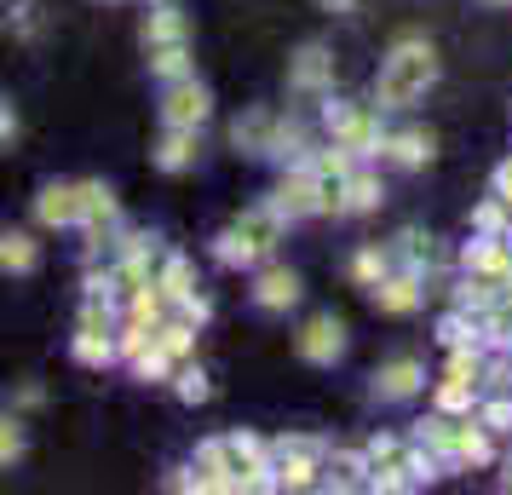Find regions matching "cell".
I'll return each instance as SVG.
<instances>
[{
	"label": "cell",
	"mask_w": 512,
	"mask_h": 495,
	"mask_svg": "<svg viewBox=\"0 0 512 495\" xmlns=\"http://www.w3.org/2000/svg\"><path fill=\"white\" fill-rule=\"evenodd\" d=\"M116 190L110 185H81V225H87V231L93 236H104L110 231V225H116Z\"/></svg>",
	"instance_id": "cell-20"
},
{
	"label": "cell",
	"mask_w": 512,
	"mask_h": 495,
	"mask_svg": "<svg viewBox=\"0 0 512 495\" xmlns=\"http://www.w3.org/2000/svg\"><path fill=\"white\" fill-rule=\"evenodd\" d=\"M438 409H443V415H461V409H472V380H449V375H443Z\"/></svg>",
	"instance_id": "cell-37"
},
{
	"label": "cell",
	"mask_w": 512,
	"mask_h": 495,
	"mask_svg": "<svg viewBox=\"0 0 512 495\" xmlns=\"http://www.w3.org/2000/svg\"><path fill=\"white\" fill-rule=\"evenodd\" d=\"M41 403H47V392H41L35 380H29V386H18V392H12V409H41Z\"/></svg>",
	"instance_id": "cell-43"
},
{
	"label": "cell",
	"mask_w": 512,
	"mask_h": 495,
	"mask_svg": "<svg viewBox=\"0 0 512 495\" xmlns=\"http://www.w3.org/2000/svg\"><path fill=\"white\" fill-rule=\"evenodd\" d=\"M271 133H277V116L271 110H248V116L231 121V144L248 150V156H265L271 150Z\"/></svg>",
	"instance_id": "cell-19"
},
{
	"label": "cell",
	"mask_w": 512,
	"mask_h": 495,
	"mask_svg": "<svg viewBox=\"0 0 512 495\" xmlns=\"http://www.w3.org/2000/svg\"><path fill=\"white\" fill-rule=\"evenodd\" d=\"M208 300H202V294H185V300H179V317H185V323H208Z\"/></svg>",
	"instance_id": "cell-42"
},
{
	"label": "cell",
	"mask_w": 512,
	"mask_h": 495,
	"mask_svg": "<svg viewBox=\"0 0 512 495\" xmlns=\"http://www.w3.org/2000/svg\"><path fill=\"white\" fill-rule=\"evenodd\" d=\"M294 352H300L305 363H317V369H334V363L346 357V323H340V317H311L300 329V340H294Z\"/></svg>",
	"instance_id": "cell-5"
},
{
	"label": "cell",
	"mask_w": 512,
	"mask_h": 495,
	"mask_svg": "<svg viewBox=\"0 0 512 495\" xmlns=\"http://www.w3.org/2000/svg\"><path fill=\"white\" fill-rule=\"evenodd\" d=\"M265 156H271V162H305V156H311V133H305V121H282L277 116V133H271V150H265Z\"/></svg>",
	"instance_id": "cell-22"
},
{
	"label": "cell",
	"mask_w": 512,
	"mask_h": 495,
	"mask_svg": "<svg viewBox=\"0 0 512 495\" xmlns=\"http://www.w3.org/2000/svg\"><path fill=\"white\" fill-rule=\"evenodd\" d=\"M75 363H87V369H110L116 363V334H93V329H75Z\"/></svg>",
	"instance_id": "cell-26"
},
{
	"label": "cell",
	"mask_w": 512,
	"mask_h": 495,
	"mask_svg": "<svg viewBox=\"0 0 512 495\" xmlns=\"http://www.w3.org/2000/svg\"><path fill=\"white\" fill-rule=\"evenodd\" d=\"M507 219H512V208L501 202V196H489V202H478V213H472V225L484 236H507Z\"/></svg>",
	"instance_id": "cell-34"
},
{
	"label": "cell",
	"mask_w": 512,
	"mask_h": 495,
	"mask_svg": "<svg viewBox=\"0 0 512 495\" xmlns=\"http://www.w3.org/2000/svg\"><path fill=\"white\" fill-rule=\"evenodd\" d=\"M35 219L47 231H64V225H81V185H47L35 196Z\"/></svg>",
	"instance_id": "cell-15"
},
{
	"label": "cell",
	"mask_w": 512,
	"mask_h": 495,
	"mask_svg": "<svg viewBox=\"0 0 512 495\" xmlns=\"http://www.w3.org/2000/svg\"><path fill=\"white\" fill-rule=\"evenodd\" d=\"M213 260L231 265V271H248V265H259V254H254V248H248V242H242L236 231H225L219 242H213Z\"/></svg>",
	"instance_id": "cell-32"
},
{
	"label": "cell",
	"mask_w": 512,
	"mask_h": 495,
	"mask_svg": "<svg viewBox=\"0 0 512 495\" xmlns=\"http://www.w3.org/2000/svg\"><path fill=\"white\" fill-rule=\"evenodd\" d=\"M41 265V242L29 231H0V277H29Z\"/></svg>",
	"instance_id": "cell-17"
},
{
	"label": "cell",
	"mask_w": 512,
	"mask_h": 495,
	"mask_svg": "<svg viewBox=\"0 0 512 495\" xmlns=\"http://www.w3.org/2000/svg\"><path fill=\"white\" fill-rule=\"evenodd\" d=\"M317 6H323V12H340V18H346V12H357V0H317Z\"/></svg>",
	"instance_id": "cell-45"
},
{
	"label": "cell",
	"mask_w": 512,
	"mask_h": 495,
	"mask_svg": "<svg viewBox=\"0 0 512 495\" xmlns=\"http://www.w3.org/2000/svg\"><path fill=\"white\" fill-rule=\"evenodd\" d=\"M265 202H271L282 219H311V213H317V173H311L305 162H294L277 179V190H271Z\"/></svg>",
	"instance_id": "cell-6"
},
{
	"label": "cell",
	"mask_w": 512,
	"mask_h": 495,
	"mask_svg": "<svg viewBox=\"0 0 512 495\" xmlns=\"http://www.w3.org/2000/svg\"><path fill=\"white\" fill-rule=\"evenodd\" d=\"M196 150H202V144H196V127H167V139L156 144V167H162V173H185V167L196 162Z\"/></svg>",
	"instance_id": "cell-21"
},
{
	"label": "cell",
	"mask_w": 512,
	"mask_h": 495,
	"mask_svg": "<svg viewBox=\"0 0 512 495\" xmlns=\"http://www.w3.org/2000/svg\"><path fill=\"white\" fill-rule=\"evenodd\" d=\"M208 116H213V93L196 81V75H179V81L162 87V121L167 127H196V133H202Z\"/></svg>",
	"instance_id": "cell-4"
},
{
	"label": "cell",
	"mask_w": 512,
	"mask_h": 495,
	"mask_svg": "<svg viewBox=\"0 0 512 495\" xmlns=\"http://www.w3.org/2000/svg\"><path fill=\"white\" fill-rule=\"evenodd\" d=\"M323 127L334 133V144H346L351 156H380V116L374 104H346V98H328L323 104Z\"/></svg>",
	"instance_id": "cell-2"
},
{
	"label": "cell",
	"mask_w": 512,
	"mask_h": 495,
	"mask_svg": "<svg viewBox=\"0 0 512 495\" xmlns=\"http://www.w3.org/2000/svg\"><path fill=\"white\" fill-rule=\"evenodd\" d=\"M420 386H426V369H420V357H397V363H386V369L374 375V398L403 403V398H415Z\"/></svg>",
	"instance_id": "cell-16"
},
{
	"label": "cell",
	"mask_w": 512,
	"mask_h": 495,
	"mask_svg": "<svg viewBox=\"0 0 512 495\" xmlns=\"http://www.w3.org/2000/svg\"><path fill=\"white\" fill-rule=\"evenodd\" d=\"M443 467H489V432L478 421H449Z\"/></svg>",
	"instance_id": "cell-10"
},
{
	"label": "cell",
	"mask_w": 512,
	"mask_h": 495,
	"mask_svg": "<svg viewBox=\"0 0 512 495\" xmlns=\"http://www.w3.org/2000/svg\"><path fill=\"white\" fill-rule=\"evenodd\" d=\"M6 29H12L18 41H35V35H41V6H35V0H18L12 18H6Z\"/></svg>",
	"instance_id": "cell-36"
},
{
	"label": "cell",
	"mask_w": 512,
	"mask_h": 495,
	"mask_svg": "<svg viewBox=\"0 0 512 495\" xmlns=\"http://www.w3.org/2000/svg\"><path fill=\"white\" fill-rule=\"evenodd\" d=\"M495 300H501V283H489V277H472V271H466V283L455 288V306L472 311V317H484Z\"/></svg>",
	"instance_id": "cell-27"
},
{
	"label": "cell",
	"mask_w": 512,
	"mask_h": 495,
	"mask_svg": "<svg viewBox=\"0 0 512 495\" xmlns=\"http://www.w3.org/2000/svg\"><path fill=\"white\" fill-rule=\"evenodd\" d=\"M420 283H426L420 271H403V265H392V271L374 283V306L386 311V317H409V311L426 300V288H420Z\"/></svg>",
	"instance_id": "cell-7"
},
{
	"label": "cell",
	"mask_w": 512,
	"mask_h": 495,
	"mask_svg": "<svg viewBox=\"0 0 512 495\" xmlns=\"http://www.w3.org/2000/svg\"><path fill=\"white\" fill-rule=\"evenodd\" d=\"M438 340L455 352V346H478V317L472 311H455V317H443L438 323Z\"/></svg>",
	"instance_id": "cell-31"
},
{
	"label": "cell",
	"mask_w": 512,
	"mask_h": 495,
	"mask_svg": "<svg viewBox=\"0 0 512 495\" xmlns=\"http://www.w3.org/2000/svg\"><path fill=\"white\" fill-rule=\"evenodd\" d=\"M507 242H512V225H507Z\"/></svg>",
	"instance_id": "cell-49"
},
{
	"label": "cell",
	"mask_w": 512,
	"mask_h": 495,
	"mask_svg": "<svg viewBox=\"0 0 512 495\" xmlns=\"http://www.w3.org/2000/svg\"><path fill=\"white\" fill-rule=\"evenodd\" d=\"M24 455V426H18V415H0V467H12Z\"/></svg>",
	"instance_id": "cell-38"
},
{
	"label": "cell",
	"mask_w": 512,
	"mask_h": 495,
	"mask_svg": "<svg viewBox=\"0 0 512 495\" xmlns=\"http://www.w3.org/2000/svg\"><path fill=\"white\" fill-rule=\"evenodd\" d=\"M461 265L472 271V277L507 283V277H512V248H507V236H478V242H466Z\"/></svg>",
	"instance_id": "cell-9"
},
{
	"label": "cell",
	"mask_w": 512,
	"mask_h": 495,
	"mask_svg": "<svg viewBox=\"0 0 512 495\" xmlns=\"http://www.w3.org/2000/svg\"><path fill=\"white\" fill-rule=\"evenodd\" d=\"M380 156H386L392 167H403V173H415V167H426L432 156H438V139H432V133H420V127H409V133L380 139Z\"/></svg>",
	"instance_id": "cell-14"
},
{
	"label": "cell",
	"mask_w": 512,
	"mask_h": 495,
	"mask_svg": "<svg viewBox=\"0 0 512 495\" xmlns=\"http://www.w3.org/2000/svg\"><path fill=\"white\" fill-rule=\"evenodd\" d=\"M288 87L294 93H328L334 87V58L328 47H300L288 58Z\"/></svg>",
	"instance_id": "cell-8"
},
{
	"label": "cell",
	"mask_w": 512,
	"mask_h": 495,
	"mask_svg": "<svg viewBox=\"0 0 512 495\" xmlns=\"http://www.w3.org/2000/svg\"><path fill=\"white\" fill-rule=\"evenodd\" d=\"M495 196H501V202L512 208V162H501V167H495Z\"/></svg>",
	"instance_id": "cell-44"
},
{
	"label": "cell",
	"mask_w": 512,
	"mask_h": 495,
	"mask_svg": "<svg viewBox=\"0 0 512 495\" xmlns=\"http://www.w3.org/2000/svg\"><path fill=\"white\" fill-rule=\"evenodd\" d=\"M323 472L334 490H363V478H369V461L363 455H351V449H328L323 455Z\"/></svg>",
	"instance_id": "cell-24"
},
{
	"label": "cell",
	"mask_w": 512,
	"mask_h": 495,
	"mask_svg": "<svg viewBox=\"0 0 512 495\" xmlns=\"http://www.w3.org/2000/svg\"><path fill=\"white\" fill-rule=\"evenodd\" d=\"M478 426H484V432H512V398L484 403V409H478Z\"/></svg>",
	"instance_id": "cell-40"
},
{
	"label": "cell",
	"mask_w": 512,
	"mask_h": 495,
	"mask_svg": "<svg viewBox=\"0 0 512 495\" xmlns=\"http://www.w3.org/2000/svg\"><path fill=\"white\" fill-rule=\"evenodd\" d=\"M150 47H190V24L173 0H156L150 18H144V52Z\"/></svg>",
	"instance_id": "cell-13"
},
{
	"label": "cell",
	"mask_w": 512,
	"mask_h": 495,
	"mask_svg": "<svg viewBox=\"0 0 512 495\" xmlns=\"http://www.w3.org/2000/svg\"><path fill=\"white\" fill-rule=\"evenodd\" d=\"M507 352H512V334H507Z\"/></svg>",
	"instance_id": "cell-48"
},
{
	"label": "cell",
	"mask_w": 512,
	"mask_h": 495,
	"mask_svg": "<svg viewBox=\"0 0 512 495\" xmlns=\"http://www.w3.org/2000/svg\"><path fill=\"white\" fill-rule=\"evenodd\" d=\"M173 369H179V363H173V357L156 346V334H150V346L133 357V375H139V380H173Z\"/></svg>",
	"instance_id": "cell-30"
},
{
	"label": "cell",
	"mask_w": 512,
	"mask_h": 495,
	"mask_svg": "<svg viewBox=\"0 0 512 495\" xmlns=\"http://www.w3.org/2000/svg\"><path fill=\"white\" fill-rule=\"evenodd\" d=\"M380 196H386V190H380V179L351 167L346 185H340V213H374V208H380Z\"/></svg>",
	"instance_id": "cell-23"
},
{
	"label": "cell",
	"mask_w": 512,
	"mask_h": 495,
	"mask_svg": "<svg viewBox=\"0 0 512 495\" xmlns=\"http://www.w3.org/2000/svg\"><path fill=\"white\" fill-rule=\"evenodd\" d=\"M300 277L288 271V265H265L259 271V283H254V306L259 311H288V306H300Z\"/></svg>",
	"instance_id": "cell-12"
},
{
	"label": "cell",
	"mask_w": 512,
	"mask_h": 495,
	"mask_svg": "<svg viewBox=\"0 0 512 495\" xmlns=\"http://www.w3.org/2000/svg\"><path fill=\"white\" fill-rule=\"evenodd\" d=\"M150 283H156V294L167 306H179L185 294H196V271H190L185 254H162V271H150Z\"/></svg>",
	"instance_id": "cell-18"
},
{
	"label": "cell",
	"mask_w": 512,
	"mask_h": 495,
	"mask_svg": "<svg viewBox=\"0 0 512 495\" xmlns=\"http://www.w3.org/2000/svg\"><path fill=\"white\" fill-rule=\"evenodd\" d=\"M150 334H156V346H162L173 363H185L190 346H196V323H185V317H173V323H156Z\"/></svg>",
	"instance_id": "cell-28"
},
{
	"label": "cell",
	"mask_w": 512,
	"mask_h": 495,
	"mask_svg": "<svg viewBox=\"0 0 512 495\" xmlns=\"http://www.w3.org/2000/svg\"><path fill=\"white\" fill-rule=\"evenodd\" d=\"M173 392H179L185 403H208L213 398V386H208L202 369H173Z\"/></svg>",
	"instance_id": "cell-35"
},
{
	"label": "cell",
	"mask_w": 512,
	"mask_h": 495,
	"mask_svg": "<svg viewBox=\"0 0 512 495\" xmlns=\"http://www.w3.org/2000/svg\"><path fill=\"white\" fill-rule=\"evenodd\" d=\"M363 461L369 467H392V461H403V438H392V432H380L369 449H363Z\"/></svg>",
	"instance_id": "cell-39"
},
{
	"label": "cell",
	"mask_w": 512,
	"mask_h": 495,
	"mask_svg": "<svg viewBox=\"0 0 512 495\" xmlns=\"http://www.w3.org/2000/svg\"><path fill=\"white\" fill-rule=\"evenodd\" d=\"M489 6H512V0H489Z\"/></svg>",
	"instance_id": "cell-47"
},
{
	"label": "cell",
	"mask_w": 512,
	"mask_h": 495,
	"mask_svg": "<svg viewBox=\"0 0 512 495\" xmlns=\"http://www.w3.org/2000/svg\"><path fill=\"white\" fill-rule=\"evenodd\" d=\"M432 87H438V52H432V41L403 35V41L386 52L380 75H374V104H380V110H409V104H420Z\"/></svg>",
	"instance_id": "cell-1"
},
{
	"label": "cell",
	"mask_w": 512,
	"mask_h": 495,
	"mask_svg": "<svg viewBox=\"0 0 512 495\" xmlns=\"http://www.w3.org/2000/svg\"><path fill=\"white\" fill-rule=\"evenodd\" d=\"M386 271H392V254H380V248H363V254L351 260V277H357L363 288H374Z\"/></svg>",
	"instance_id": "cell-33"
},
{
	"label": "cell",
	"mask_w": 512,
	"mask_h": 495,
	"mask_svg": "<svg viewBox=\"0 0 512 495\" xmlns=\"http://www.w3.org/2000/svg\"><path fill=\"white\" fill-rule=\"evenodd\" d=\"M282 225H288V219H282V213L271 208V202H259V208H248V213H242V219H236L231 231L242 236L248 248H254L259 260H265V254H271V248H277V242H282Z\"/></svg>",
	"instance_id": "cell-11"
},
{
	"label": "cell",
	"mask_w": 512,
	"mask_h": 495,
	"mask_svg": "<svg viewBox=\"0 0 512 495\" xmlns=\"http://www.w3.org/2000/svg\"><path fill=\"white\" fill-rule=\"evenodd\" d=\"M18 139V110H12V98H0V150Z\"/></svg>",
	"instance_id": "cell-41"
},
{
	"label": "cell",
	"mask_w": 512,
	"mask_h": 495,
	"mask_svg": "<svg viewBox=\"0 0 512 495\" xmlns=\"http://www.w3.org/2000/svg\"><path fill=\"white\" fill-rule=\"evenodd\" d=\"M323 455H328L323 438H277V449H271V478H277V490H311L317 472H323Z\"/></svg>",
	"instance_id": "cell-3"
},
{
	"label": "cell",
	"mask_w": 512,
	"mask_h": 495,
	"mask_svg": "<svg viewBox=\"0 0 512 495\" xmlns=\"http://www.w3.org/2000/svg\"><path fill=\"white\" fill-rule=\"evenodd\" d=\"M150 75H156V81L190 75V47H150Z\"/></svg>",
	"instance_id": "cell-29"
},
{
	"label": "cell",
	"mask_w": 512,
	"mask_h": 495,
	"mask_svg": "<svg viewBox=\"0 0 512 495\" xmlns=\"http://www.w3.org/2000/svg\"><path fill=\"white\" fill-rule=\"evenodd\" d=\"M392 265H403V271H432L438 265V248H432V236H420V231H403L397 236V248H392Z\"/></svg>",
	"instance_id": "cell-25"
},
{
	"label": "cell",
	"mask_w": 512,
	"mask_h": 495,
	"mask_svg": "<svg viewBox=\"0 0 512 495\" xmlns=\"http://www.w3.org/2000/svg\"><path fill=\"white\" fill-rule=\"evenodd\" d=\"M501 490H512V455H507V467H501Z\"/></svg>",
	"instance_id": "cell-46"
}]
</instances>
